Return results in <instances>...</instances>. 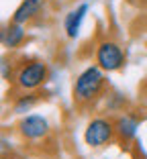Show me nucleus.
Here are the masks:
<instances>
[{
	"label": "nucleus",
	"instance_id": "f257e3e1",
	"mask_svg": "<svg viewBox=\"0 0 147 159\" xmlns=\"http://www.w3.org/2000/svg\"><path fill=\"white\" fill-rule=\"evenodd\" d=\"M102 88H104L102 70L98 66H90L78 75L76 84H74V100L78 104H88L102 92Z\"/></svg>",
	"mask_w": 147,
	"mask_h": 159
},
{
	"label": "nucleus",
	"instance_id": "f03ea898",
	"mask_svg": "<svg viewBox=\"0 0 147 159\" xmlns=\"http://www.w3.org/2000/svg\"><path fill=\"white\" fill-rule=\"evenodd\" d=\"M96 63L104 71H117L125 63V53L114 41H102L96 49Z\"/></svg>",
	"mask_w": 147,
	"mask_h": 159
},
{
	"label": "nucleus",
	"instance_id": "7ed1b4c3",
	"mask_svg": "<svg viewBox=\"0 0 147 159\" xmlns=\"http://www.w3.org/2000/svg\"><path fill=\"white\" fill-rule=\"evenodd\" d=\"M114 125L106 118H94L90 125L86 126V133H84V141L86 145L90 147H102L106 145L114 135Z\"/></svg>",
	"mask_w": 147,
	"mask_h": 159
},
{
	"label": "nucleus",
	"instance_id": "20e7f679",
	"mask_svg": "<svg viewBox=\"0 0 147 159\" xmlns=\"http://www.w3.org/2000/svg\"><path fill=\"white\" fill-rule=\"evenodd\" d=\"M47 80V66L43 61H31L25 67H21L16 75V84L23 90H35Z\"/></svg>",
	"mask_w": 147,
	"mask_h": 159
},
{
	"label": "nucleus",
	"instance_id": "39448f33",
	"mask_svg": "<svg viewBox=\"0 0 147 159\" xmlns=\"http://www.w3.org/2000/svg\"><path fill=\"white\" fill-rule=\"evenodd\" d=\"M19 129H21V135L27 137V139H41L49 133V122L39 114H29L21 120Z\"/></svg>",
	"mask_w": 147,
	"mask_h": 159
},
{
	"label": "nucleus",
	"instance_id": "423d86ee",
	"mask_svg": "<svg viewBox=\"0 0 147 159\" xmlns=\"http://www.w3.org/2000/svg\"><path fill=\"white\" fill-rule=\"evenodd\" d=\"M137 129H139V118L135 114H125V116L117 118V122H114V131L123 141H131L137 133Z\"/></svg>",
	"mask_w": 147,
	"mask_h": 159
},
{
	"label": "nucleus",
	"instance_id": "0eeeda50",
	"mask_svg": "<svg viewBox=\"0 0 147 159\" xmlns=\"http://www.w3.org/2000/svg\"><path fill=\"white\" fill-rule=\"evenodd\" d=\"M41 6H43V0H23L21 6L12 14V23H16V25L27 23L29 19H33V14L39 12Z\"/></svg>",
	"mask_w": 147,
	"mask_h": 159
},
{
	"label": "nucleus",
	"instance_id": "6e6552de",
	"mask_svg": "<svg viewBox=\"0 0 147 159\" xmlns=\"http://www.w3.org/2000/svg\"><path fill=\"white\" fill-rule=\"evenodd\" d=\"M86 12H88V4H80L78 6V10H74V12L67 14V19H66V31H67V37H76L78 31H80V25L82 20H84Z\"/></svg>",
	"mask_w": 147,
	"mask_h": 159
},
{
	"label": "nucleus",
	"instance_id": "1a4fd4ad",
	"mask_svg": "<svg viewBox=\"0 0 147 159\" xmlns=\"http://www.w3.org/2000/svg\"><path fill=\"white\" fill-rule=\"evenodd\" d=\"M25 39V31L21 25L12 23L10 27H6L4 31H2V43H4L6 47H16L21 41Z\"/></svg>",
	"mask_w": 147,
	"mask_h": 159
},
{
	"label": "nucleus",
	"instance_id": "9d476101",
	"mask_svg": "<svg viewBox=\"0 0 147 159\" xmlns=\"http://www.w3.org/2000/svg\"><path fill=\"white\" fill-rule=\"evenodd\" d=\"M35 102H37V98H35V94H31V96H25V98H21L19 102H16V106H14V108H16V112H23L25 108H31Z\"/></svg>",
	"mask_w": 147,
	"mask_h": 159
}]
</instances>
